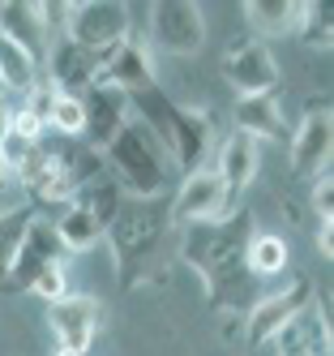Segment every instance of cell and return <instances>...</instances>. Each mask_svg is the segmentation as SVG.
I'll list each match as a JSON object with an SVG mask.
<instances>
[{"mask_svg":"<svg viewBox=\"0 0 334 356\" xmlns=\"http://www.w3.org/2000/svg\"><path fill=\"white\" fill-rule=\"evenodd\" d=\"M257 232L253 211L236 207L219 219L185 223L176 236V253L206 288V305L215 314H249L262 300V279H257L244 262V249Z\"/></svg>","mask_w":334,"mask_h":356,"instance_id":"obj_1","label":"cell"},{"mask_svg":"<svg viewBox=\"0 0 334 356\" xmlns=\"http://www.w3.org/2000/svg\"><path fill=\"white\" fill-rule=\"evenodd\" d=\"M172 215L163 197H120V207L108 223L103 241L112 245V258L120 270V288H142L163 279L172 253Z\"/></svg>","mask_w":334,"mask_h":356,"instance_id":"obj_2","label":"cell"},{"mask_svg":"<svg viewBox=\"0 0 334 356\" xmlns=\"http://www.w3.org/2000/svg\"><path fill=\"white\" fill-rule=\"evenodd\" d=\"M128 112L159 138V146L167 150L176 172L189 176V172L206 168V155H210V146H215V116L206 108H180L154 86V90H142V95H128Z\"/></svg>","mask_w":334,"mask_h":356,"instance_id":"obj_3","label":"cell"},{"mask_svg":"<svg viewBox=\"0 0 334 356\" xmlns=\"http://www.w3.org/2000/svg\"><path fill=\"white\" fill-rule=\"evenodd\" d=\"M99 159H108L103 172L120 185L124 197H163L172 172H176L167 150L159 146V138H154L142 120H128Z\"/></svg>","mask_w":334,"mask_h":356,"instance_id":"obj_4","label":"cell"},{"mask_svg":"<svg viewBox=\"0 0 334 356\" xmlns=\"http://www.w3.org/2000/svg\"><path fill=\"white\" fill-rule=\"evenodd\" d=\"M65 39L90 47V52H112L116 43L128 39V22L133 9L116 5V0H82V5H65Z\"/></svg>","mask_w":334,"mask_h":356,"instance_id":"obj_5","label":"cell"},{"mask_svg":"<svg viewBox=\"0 0 334 356\" xmlns=\"http://www.w3.org/2000/svg\"><path fill=\"white\" fill-rule=\"evenodd\" d=\"M150 39L172 56H197L206 43V13L193 0H159L150 5Z\"/></svg>","mask_w":334,"mask_h":356,"instance_id":"obj_6","label":"cell"},{"mask_svg":"<svg viewBox=\"0 0 334 356\" xmlns=\"http://www.w3.org/2000/svg\"><path fill=\"white\" fill-rule=\"evenodd\" d=\"M313 300H317L313 279H296V284H287L283 292L262 296V300H257L253 309L244 314V335H249V343H270L278 330L287 326V322H296Z\"/></svg>","mask_w":334,"mask_h":356,"instance_id":"obj_7","label":"cell"},{"mask_svg":"<svg viewBox=\"0 0 334 356\" xmlns=\"http://www.w3.org/2000/svg\"><path fill=\"white\" fill-rule=\"evenodd\" d=\"M227 211H236L227 202V189L219 181L215 168H197L189 176H180V189L176 197L167 202V215H172V227H185V223H201V219H219Z\"/></svg>","mask_w":334,"mask_h":356,"instance_id":"obj_8","label":"cell"},{"mask_svg":"<svg viewBox=\"0 0 334 356\" xmlns=\"http://www.w3.org/2000/svg\"><path fill=\"white\" fill-rule=\"evenodd\" d=\"M60 236H56V227H51V219H31V227H26V236L17 245V258L9 266V279H5V288L0 292H31V284L47 270V266H60Z\"/></svg>","mask_w":334,"mask_h":356,"instance_id":"obj_9","label":"cell"},{"mask_svg":"<svg viewBox=\"0 0 334 356\" xmlns=\"http://www.w3.org/2000/svg\"><path fill=\"white\" fill-rule=\"evenodd\" d=\"M103 56H108V52H90V47H82V43H73V39L60 35L56 43H51L47 60H43V69H47V86L60 90V95L82 99V95L99 82Z\"/></svg>","mask_w":334,"mask_h":356,"instance_id":"obj_10","label":"cell"},{"mask_svg":"<svg viewBox=\"0 0 334 356\" xmlns=\"http://www.w3.org/2000/svg\"><path fill=\"white\" fill-rule=\"evenodd\" d=\"M223 78H227V86L236 90L240 99H249V95H274V86H278V65H274L270 43H262V39L236 43L223 56Z\"/></svg>","mask_w":334,"mask_h":356,"instance_id":"obj_11","label":"cell"},{"mask_svg":"<svg viewBox=\"0 0 334 356\" xmlns=\"http://www.w3.org/2000/svg\"><path fill=\"white\" fill-rule=\"evenodd\" d=\"M47 326L56 330V348H69L77 356H86L99 326H103V305L94 296H60L56 305H47Z\"/></svg>","mask_w":334,"mask_h":356,"instance_id":"obj_12","label":"cell"},{"mask_svg":"<svg viewBox=\"0 0 334 356\" xmlns=\"http://www.w3.org/2000/svg\"><path fill=\"white\" fill-rule=\"evenodd\" d=\"M330 159H334V116L330 108H308L304 120L296 124V138H292V168L296 176L313 181V176L330 172Z\"/></svg>","mask_w":334,"mask_h":356,"instance_id":"obj_13","label":"cell"},{"mask_svg":"<svg viewBox=\"0 0 334 356\" xmlns=\"http://www.w3.org/2000/svg\"><path fill=\"white\" fill-rule=\"evenodd\" d=\"M82 112H86L82 146L94 150V155H103V150L112 146V138L133 120V112H128V95H120L112 86H99V82L82 95Z\"/></svg>","mask_w":334,"mask_h":356,"instance_id":"obj_14","label":"cell"},{"mask_svg":"<svg viewBox=\"0 0 334 356\" xmlns=\"http://www.w3.org/2000/svg\"><path fill=\"white\" fill-rule=\"evenodd\" d=\"M0 39L22 47L43 69L51 52V5H0Z\"/></svg>","mask_w":334,"mask_h":356,"instance_id":"obj_15","label":"cell"},{"mask_svg":"<svg viewBox=\"0 0 334 356\" xmlns=\"http://www.w3.org/2000/svg\"><path fill=\"white\" fill-rule=\"evenodd\" d=\"M99 86H112L120 95H142V90H154V65H150V52L128 35L124 43H116L108 56H103V69H99Z\"/></svg>","mask_w":334,"mask_h":356,"instance_id":"obj_16","label":"cell"},{"mask_svg":"<svg viewBox=\"0 0 334 356\" xmlns=\"http://www.w3.org/2000/svg\"><path fill=\"white\" fill-rule=\"evenodd\" d=\"M274 343H278V356H330V314H326V305L313 300L296 322H287L278 330Z\"/></svg>","mask_w":334,"mask_h":356,"instance_id":"obj_17","label":"cell"},{"mask_svg":"<svg viewBox=\"0 0 334 356\" xmlns=\"http://www.w3.org/2000/svg\"><path fill=\"white\" fill-rule=\"evenodd\" d=\"M215 172H219V181H223V189H227V202H231V207H240L244 189L257 181V142H249L244 134H231V138L219 146Z\"/></svg>","mask_w":334,"mask_h":356,"instance_id":"obj_18","label":"cell"},{"mask_svg":"<svg viewBox=\"0 0 334 356\" xmlns=\"http://www.w3.org/2000/svg\"><path fill=\"white\" fill-rule=\"evenodd\" d=\"M236 134H244L249 142H278V138H287L278 99L274 95H249V99H240V104H236Z\"/></svg>","mask_w":334,"mask_h":356,"instance_id":"obj_19","label":"cell"},{"mask_svg":"<svg viewBox=\"0 0 334 356\" xmlns=\"http://www.w3.org/2000/svg\"><path fill=\"white\" fill-rule=\"evenodd\" d=\"M249 17V31L253 39H278V35H300V22H304V5H292V0H262V5H244Z\"/></svg>","mask_w":334,"mask_h":356,"instance_id":"obj_20","label":"cell"},{"mask_svg":"<svg viewBox=\"0 0 334 356\" xmlns=\"http://www.w3.org/2000/svg\"><path fill=\"white\" fill-rule=\"evenodd\" d=\"M120 185L112 181V176L108 172H99L94 176V181H86L82 189H77L69 202H73V207H82L86 215H94L99 223H103V232H108V223H112V215H116V207H120Z\"/></svg>","mask_w":334,"mask_h":356,"instance_id":"obj_21","label":"cell"},{"mask_svg":"<svg viewBox=\"0 0 334 356\" xmlns=\"http://www.w3.org/2000/svg\"><path fill=\"white\" fill-rule=\"evenodd\" d=\"M51 227H56L60 245H65V249H73V253H82V249H90V245H99V241H103V223H99L94 215H86L82 207H73V202L56 215V223H51Z\"/></svg>","mask_w":334,"mask_h":356,"instance_id":"obj_22","label":"cell"},{"mask_svg":"<svg viewBox=\"0 0 334 356\" xmlns=\"http://www.w3.org/2000/svg\"><path fill=\"white\" fill-rule=\"evenodd\" d=\"M244 262L257 279H270L278 270H287V245L283 236H270V232H253L249 249H244Z\"/></svg>","mask_w":334,"mask_h":356,"instance_id":"obj_23","label":"cell"},{"mask_svg":"<svg viewBox=\"0 0 334 356\" xmlns=\"http://www.w3.org/2000/svg\"><path fill=\"white\" fill-rule=\"evenodd\" d=\"M0 82H5L9 90L26 95L39 86V65L22 52V47H13L9 39H0Z\"/></svg>","mask_w":334,"mask_h":356,"instance_id":"obj_24","label":"cell"},{"mask_svg":"<svg viewBox=\"0 0 334 356\" xmlns=\"http://www.w3.org/2000/svg\"><path fill=\"white\" fill-rule=\"evenodd\" d=\"M31 219H35V207H13L0 215V288L9 279V266L17 258V245L26 236V227H31Z\"/></svg>","mask_w":334,"mask_h":356,"instance_id":"obj_25","label":"cell"},{"mask_svg":"<svg viewBox=\"0 0 334 356\" xmlns=\"http://www.w3.org/2000/svg\"><path fill=\"white\" fill-rule=\"evenodd\" d=\"M82 129H86L82 99H73V95H60V90H56V99H51V112H47V134L69 138V142H82Z\"/></svg>","mask_w":334,"mask_h":356,"instance_id":"obj_26","label":"cell"},{"mask_svg":"<svg viewBox=\"0 0 334 356\" xmlns=\"http://www.w3.org/2000/svg\"><path fill=\"white\" fill-rule=\"evenodd\" d=\"M300 39L313 43V47H330L334 43V13H330V5H304Z\"/></svg>","mask_w":334,"mask_h":356,"instance_id":"obj_27","label":"cell"},{"mask_svg":"<svg viewBox=\"0 0 334 356\" xmlns=\"http://www.w3.org/2000/svg\"><path fill=\"white\" fill-rule=\"evenodd\" d=\"M31 296L47 300V305H56L60 296H69V284H65V266H47L35 284H31Z\"/></svg>","mask_w":334,"mask_h":356,"instance_id":"obj_28","label":"cell"},{"mask_svg":"<svg viewBox=\"0 0 334 356\" xmlns=\"http://www.w3.org/2000/svg\"><path fill=\"white\" fill-rule=\"evenodd\" d=\"M313 211H317V219L334 215V172L313 176Z\"/></svg>","mask_w":334,"mask_h":356,"instance_id":"obj_29","label":"cell"},{"mask_svg":"<svg viewBox=\"0 0 334 356\" xmlns=\"http://www.w3.org/2000/svg\"><path fill=\"white\" fill-rule=\"evenodd\" d=\"M317 249H322V258H334V215L317 219Z\"/></svg>","mask_w":334,"mask_h":356,"instance_id":"obj_30","label":"cell"},{"mask_svg":"<svg viewBox=\"0 0 334 356\" xmlns=\"http://www.w3.org/2000/svg\"><path fill=\"white\" fill-rule=\"evenodd\" d=\"M9 120H13V108L5 104V99H0V142L9 138Z\"/></svg>","mask_w":334,"mask_h":356,"instance_id":"obj_31","label":"cell"},{"mask_svg":"<svg viewBox=\"0 0 334 356\" xmlns=\"http://www.w3.org/2000/svg\"><path fill=\"white\" fill-rule=\"evenodd\" d=\"M51 356H77V352H69V348H56V352H51Z\"/></svg>","mask_w":334,"mask_h":356,"instance_id":"obj_32","label":"cell"},{"mask_svg":"<svg viewBox=\"0 0 334 356\" xmlns=\"http://www.w3.org/2000/svg\"><path fill=\"white\" fill-rule=\"evenodd\" d=\"M0 185H5V168H0Z\"/></svg>","mask_w":334,"mask_h":356,"instance_id":"obj_33","label":"cell"},{"mask_svg":"<svg viewBox=\"0 0 334 356\" xmlns=\"http://www.w3.org/2000/svg\"><path fill=\"white\" fill-rule=\"evenodd\" d=\"M249 356H253V352H249Z\"/></svg>","mask_w":334,"mask_h":356,"instance_id":"obj_34","label":"cell"}]
</instances>
